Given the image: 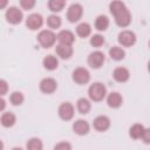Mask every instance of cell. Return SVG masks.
<instances>
[{
  "instance_id": "obj_10",
  "label": "cell",
  "mask_w": 150,
  "mask_h": 150,
  "mask_svg": "<svg viewBox=\"0 0 150 150\" xmlns=\"http://www.w3.org/2000/svg\"><path fill=\"white\" fill-rule=\"evenodd\" d=\"M39 89L42 94L52 95L57 90V81L54 77H43L39 83Z\"/></svg>"
},
{
  "instance_id": "obj_38",
  "label": "cell",
  "mask_w": 150,
  "mask_h": 150,
  "mask_svg": "<svg viewBox=\"0 0 150 150\" xmlns=\"http://www.w3.org/2000/svg\"><path fill=\"white\" fill-rule=\"evenodd\" d=\"M148 46H149V49H150V40H149V43H148Z\"/></svg>"
},
{
  "instance_id": "obj_26",
  "label": "cell",
  "mask_w": 150,
  "mask_h": 150,
  "mask_svg": "<svg viewBox=\"0 0 150 150\" xmlns=\"http://www.w3.org/2000/svg\"><path fill=\"white\" fill-rule=\"evenodd\" d=\"M46 23H47V27L50 30L59 29L61 27V25H62V19L59 15H56V14H50V15L47 16Z\"/></svg>"
},
{
  "instance_id": "obj_1",
  "label": "cell",
  "mask_w": 150,
  "mask_h": 150,
  "mask_svg": "<svg viewBox=\"0 0 150 150\" xmlns=\"http://www.w3.org/2000/svg\"><path fill=\"white\" fill-rule=\"evenodd\" d=\"M109 12L114 16L115 23L121 28H127L131 25L132 15L125 4L120 0H114L109 4Z\"/></svg>"
},
{
  "instance_id": "obj_32",
  "label": "cell",
  "mask_w": 150,
  "mask_h": 150,
  "mask_svg": "<svg viewBox=\"0 0 150 150\" xmlns=\"http://www.w3.org/2000/svg\"><path fill=\"white\" fill-rule=\"evenodd\" d=\"M7 91H8V83L6 80L2 79V80H0V95H1V97H4L7 94Z\"/></svg>"
},
{
  "instance_id": "obj_17",
  "label": "cell",
  "mask_w": 150,
  "mask_h": 150,
  "mask_svg": "<svg viewBox=\"0 0 150 150\" xmlns=\"http://www.w3.org/2000/svg\"><path fill=\"white\" fill-rule=\"evenodd\" d=\"M55 53L61 60H69L74 54V49H73V46H66V45L59 43L55 47Z\"/></svg>"
},
{
  "instance_id": "obj_5",
  "label": "cell",
  "mask_w": 150,
  "mask_h": 150,
  "mask_svg": "<svg viewBox=\"0 0 150 150\" xmlns=\"http://www.w3.org/2000/svg\"><path fill=\"white\" fill-rule=\"evenodd\" d=\"M82 16H83V7H82V5L79 4V2H73L67 9L66 19L70 23H76L82 19Z\"/></svg>"
},
{
  "instance_id": "obj_31",
  "label": "cell",
  "mask_w": 150,
  "mask_h": 150,
  "mask_svg": "<svg viewBox=\"0 0 150 150\" xmlns=\"http://www.w3.org/2000/svg\"><path fill=\"white\" fill-rule=\"evenodd\" d=\"M53 150H73V146H71V143L67 141H61L54 145Z\"/></svg>"
},
{
  "instance_id": "obj_9",
  "label": "cell",
  "mask_w": 150,
  "mask_h": 150,
  "mask_svg": "<svg viewBox=\"0 0 150 150\" xmlns=\"http://www.w3.org/2000/svg\"><path fill=\"white\" fill-rule=\"evenodd\" d=\"M57 115L62 121H71L75 115V107L71 102H62L57 108Z\"/></svg>"
},
{
  "instance_id": "obj_4",
  "label": "cell",
  "mask_w": 150,
  "mask_h": 150,
  "mask_svg": "<svg viewBox=\"0 0 150 150\" xmlns=\"http://www.w3.org/2000/svg\"><path fill=\"white\" fill-rule=\"evenodd\" d=\"M5 19L9 25H20L23 20V13L22 11L16 6H9L6 8L5 12Z\"/></svg>"
},
{
  "instance_id": "obj_13",
  "label": "cell",
  "mask_w": 150,
  "mask_h": 150,
  "mask_svg": "<svg viewBox=\"0 0 150 150\" xmlns=\"http://www.w3.org/2000/svg\"><path fill=\"white\" fill-rule=\"evenodd\" d=\"M71 129H73V132L76 134L77 136H86L90 132V124L88 121L83 118H79L73 122Z\"/></svg>"
},
{
  "instance_id": "obj_25",
  "label": "cell",
  "mask_w": 150,
  "mask_h": 150,
  "mask_svg": "<svg viewBox=\"0 0 150 150\" xmlns=\"http://www.w3.org/2000/svg\"><path fill=\"white\" fill-rule=\"evenodd\" d=\"M47 7L53 14H56L63 11V8L66 7V1L64 0H49L47 2Z\"/></svg>"
},
{
  "instance_id": "obj_8",
  "label": "cell",
  "mask_w": 150,
  "mask_h": 150,
  "mask_svg": "<svg viewBox=\"0 0 150 150\" xmlns=\"http://www.w3.org/2000/svg\"><path fill=\"white\" fill-rule=\"evenodd\" d=\"M105 62V55L103 52L96 49L89 53L87 57V63L91 69H100Z\"/></svg>"
},
{
  "instance_id": "obj_14",
  "label": "cell",
  "mask_w": 150,
  "mask_h": 150,
  "mask_svg": "<svg viewBox=\"0 0 150 150\" xmlns=\"http://www.w3.org/2000/svg\"><path fill=\"white\" fill-rule=\"evenodd\" d=\"M111 76H112L114 81H116L117 83H125L130 79V70L127 67L120 66V67H116L112 70Z\"/></svg>"
},
{
  "instance_id": "obj_12",
  "label": "cell",
  "mask_w": 150,
  "mask_h": 150,
  "mask_svg": "<svg viewBox=\"0 0 150 150\" xmlns=\"http://www.w3.org/2000/svg\"><path fill=\"white\" fill-rule=\"evenodd\" d=\"M43 16L40 13H32L26 18V27L29 30H38L43 26Z\"/></svg>"
},
{
  "instance_id": "obj_6",
  "label": "cell",
  "mask_w": 150,
  "mask_h": 150,
  "mask_svg": "<svg viewBox=\"0 0 150 150\" xmlns=\"http://www.w3.org/2000/svg\"><path fill=\"white\" fill-rule=\"evenodd\" d=\"M136 41H137V36L135 32L130 29H123L117 35V42L120 43V46L125 47V48L132 47L136 43Z\"/></svg>"
},
{
  "instance_id": "obj_15",
  "label": "cell",
  "mask_w": 150,
  "mask_h": 150,
  "mask_svg": "<svg viewBox=\"0 0 150 150\" xmlns=\"http://www.w3.org/2000/svg\"><path fill=\"white\" fill-rule=\"evenodd\" d=\"M105 101H107V104L109 108L111 109H118L122 107L123 104V96L121 93L118 91H110L108 93L107 97H105Z\"/></svg>"
},
{
  "instance_id": "obj_3",
  "label": "cell",
  "mask_w": 150,
  "mask_h": 150,
  "mask_svg": "<svg viewBox=\"0 0 150 150\" xmlns=\"http://www.w3.org/2000/svg\"><path fill=\"white\" fill-rule=\"evenodd\" d=\"M36 40L42 48L48 49L55 46L57 41V34H55L54 30H50V29H42L39 32Z\"/></svg>"
},
{
  "instance_id": "obj_27",
  "label": "cell",
  "mask_w": 150,
  "mask_h": 150,
  "mask_svg": "<svg viewBox=\"0 0 150 150\" xmlns=\"http://www.w3.org/2000/svg\"><path fill=\"white\" fill-rule=\"evenodd\" d=\"M26 150H43V143L39 137H32L26 143Z\"/></svg>"
},
{
  "instance_id": "obj_16",
  "label": "cell",
  "mask_w": 150,
  "mask_h": 150,
  "mask_svg": "<svg viewBox=\"0 0 150 150\" xmlns=\"http://www.w3.org/2000/svg\"><path fill=\"white\" fill-rule=\"evenodd\" d=\"M57 41L60 45L73 46L75 42V34L69 29H62L57 33Z\"/></svg>"
},
{
  "instance_id": "obj_7",
  "label": "cell",
  "mask_w": 150,
  "mask_h": 150,
  "mask_svg": "<svg viewBox=\"0 0 150 150\" xmlns=\"http://www.w3.org/2000/svg\"><path fill=\"white\" fill-rule=\"evenodd\" d=\"M90 77H91L90 71L84 67H76L71 71V80H73V82H75L79 86L89 83Z\"/></svg>"
},
{
  "instance_id": "obj_21",
  "label": "cell",
  "mask_w": 150,
  "mask_h": 150,
  "mask_svg": "<svg viewBox=\"0 0 150 150\" xmlns=\"http://www.w3.org/2000/svg\"><path fill=\"white\" fill-rule=\"evenodd\" d=\"M109 25H110V20L104 14L97 15L95 19V22H94V27L97 32H105L109 28Z\"/></svg>"
},
{
  "instance_id": "obj_37",
  "label": "cell",
  "mask_w": 150,
  "mask_h": 150,
  "mask_svg": "<svg viewBox=\"0 0 150 150\" xmlns=\"http://www.w3.org/2000/svg\"><path fill=\"white\" fill-rule=\"evenodd\" d=\"M146 69H148V71L150 73V60L148 61V64H146Z\"/></svg>"
},
{
  "instance_id": "obj_19",
  "label": "cell",
  "mask_w": 150,
  "mask_h": 150,
  "mask_svg": "<svg viewBox=\"0 0 150 150\" xmlns=\"http://www.w3.org/2000/svg\"><path fill=\"white\" fill-rule=\"evenodd\" d=\"M0 123L4 128H12L16 123V116L12 111H4L0 116Z\"/></svg>"
},
{
  "instance_id": "obj_33",
  "label": "cell",
  "mask_w": 150,
  "mask_h": 150,
  "mask_svg": "<svg viewBox=\"0 0 150 150\" xmlns=\"http://www.w3.org/2000/svg\"><path fill=\"white\" fill-rule=\"evenodd\" d=\"M141 139H142V142L144 144H146V145L150 144V128H145V130H144Z\"/></svg>"
},
{
  "instance_id": "obj_29",
  "label": "cell",
  "mask_w": 150,
  "mask_h": 150,
  "mask_svg": "<svg viewBox=\"0 0 150 150\" xmlns=\"http://www.w3.org/2000/svg\"><path fill=\"white\" fill-rule=\"evenodd\" d=\"M89 43L91 47L94 48H101L104 43H105V39L102 34L100 33H96V34H93L90 36V40H89Z\"/></svg>"
},
{
  "instance_id": "obj_30",
  "label": "cell",
  "mask_w": 150,
  "mask_h": 150,
  "mask_svg": "<svg viewBox=\"0 0 150 150\" xmlns=\"http://www.w3.org/2000/svg\"><path fill=\"white\" fill-rule=\"evenodd\" d=\"M20 7L25 11H30L35 7L36 5V1L35 0H20Z\"/></svg>"
},
{
  "instance_id": "obj_28",
  "label": "cell",
  "mask_w": 150,
  "mask_h": 150,
  "mask_svg": "<svg viewBox=\"0 0 150 150\" xmlns=\"http://www.w3.org/2000/svg\"><path fill=\"white\" fill-rule=\"evenodd\" d=\"M25 102V95L21 91H13L9 95V103L14 107H19Z\"/></svg>"
},
{
  "instance_id": "obj_23",
  "label": "cell",
  "mask_w": 150,
  "mask_h": 150,
  "mask_svg": "<svg viewBox=\"0 0 150 150\" xmlns=\"http://www.w3.org/2000/svg\"><path fill=\"white\" fill-rule=\"evenodd\" d=\"M75 32H76V35H77L79 38L86 39V38H88V36L91 35V26H90V23L84 22V21H83V22H80V23L76 26Z\"/></svg>"
},
{
  "instance_id": "obj_11",
  "label": "cell",
  "mask_w": 150,
  "mask_h": 150,
  "mask_svg": "<svg viewBox=\"0 0 150 150\" xmlns=\"http://www.w3.org/2000/svg\"><path fill=\"white\" fill-rule=\"evenodd\" d=\"M91 127L94 128V130H96L97 132H105L110 129L111 127V121L107 115H98L94 118Z\"/></svg>"
},
{
  "instance_id": "obj_22",
  "label": "cell",
  "mask_w": 150,
  "mask_h": 150,
  "mask_svg": "<svg viewBox=\"0 0 150 150\" xmlns=\"http://www.w3.org/2000/svg\"><path fill=\"white\" fill-rule=\"evenodd\" d=\"M108 54H109V56H110V59L111 60H114V61H122V60H124L125 59V50L122 48V47H120V46H112V47H110L109 48V50H108Z\"/></svg>"
},
{
  "instance_id": "obj_2",
  "label": "cell",
  "mask_w": 150,
  "mask_h": 150,
  "mask_svg": "<svg viewBox=\"0 0 150 150\" xmlns=\"http://www.w3.org/2000/svg\"><path fill=\"white\" fill-rule=\"evenodd\" d=\"M108 95L107 87L102 82H94L88 88V97L91 102H101Z\"/></svg>"
},
{
  "instance_id": "obj_34",
  "label": "cell",
  "mask_w": 150,
  "mask_h": 150,
  "mask_svg": "<svg viewBox=\"0 0 150 150\" xmlns=\"http://www.w3.org/2000/svg\"><path fill=\"white\" fill-rule=\"evenodd\" d=\"M5 108H6V101H5V98L4 97H1L0 98V111H5Z\"/></svg>"
},
{
  "instance_id": "obj_35",
  "label": "cell",
  "mask_w": 150,
  "mask_h": 150,
  "mask_svg": "<svg viewBox=\"0 0 150 150\" xmlns=\"http://www.w3.org/2000/svg\"><path fill=\"white\" fill-rule=\"evenodd\" d=\"M7 4H8L7 0H1V1H0V9H4V8L7 6Z\"/></svg>"
},
{
  "instance_id": "obj_24",
  "label": "cell",
  "mask_w": 150,
  "mask_h": 150,
  "mask_svg": "<svg viewBox=\"0 0 150 150\" xmlns=\"http://www.w3.org/2000/svg\"><path fill=\"white\" fill-rule=\"evenodd\" d=\"M144 130H145V127L142 123H134L129 128V137L132 139H141Z\"/></svg>"
},
{
  "instance_id": "obj_18",
  "label": "cell",
  "mask_w": 150,
  "mask_h": 150,
  "mask_svg": "<svg viewBox=\"0 0 150 150\" xmlns=\"http://www.w3.org/2000/svg\"><path fill=\"white\" fill-rule=\"evenodd\" d=\"M42 66L48 71H53V70L57 69V67H59V59H57V56H55L53 54L46 55L43 57V60H42Z\"/></svg>"
},
{
  "instance_id": "obj_36",
  "label": "cell",
  "mask_w": 150,
  "mask_h": 150,
  "mask_svg": "<svg viewBox=\"0 0 150 150\" xmlns=\"http://www.w3.org/2000/svg\"><path fill=\"white\" fill-rule=\"evenodd\" d=\"M12 150H25V149H22L21 146H14V148H12Z\"/></svg>"
},
{
  "instance_id": "obj_20",
  "label": "cell",
  "mask_w": 150,
  "mask_h": 150,
  "mask_svg": "<svg viewBox=\"0 0 150 150\" xmlns=\"http://www.w3.org/2000/svg\"><path fill=\"white\" fill-rule=\"evenodd\" d=\"M76 110L81 115H87L91 110V101L86 97H80L76 101Z\"/></svg>"
}]
</instances>
